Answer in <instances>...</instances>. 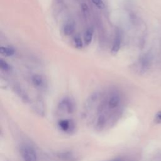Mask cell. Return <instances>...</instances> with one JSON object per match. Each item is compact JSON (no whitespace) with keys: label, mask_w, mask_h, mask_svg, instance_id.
Returning a JSON list of instances; mask_svg holds the SVG:
<instances>
[{"label":"cell","mask_w":161,"mask_h":161,"mask_svg":"<svg viewBox=\"0 0 161 161\" xmlns=\"http://www.w3.org/2000/svg\"><path fill=\"white\" fill-rule=\"evenodd\" d=\"M75 103L69 97L62 99L58 104V109L69 114L72 113L75 110Z\"/></svg>","instance_id":"cell-2"},{"label":"cell","mask_w":161,"mask_h":161,"mask_svg":"<svg viewBox=\"0 0 161 161\" xmlns=\"http://www.w3.org/2000/svg\"><path fill=\"white\" fill-rule=\"evenodd\" d=\"M59 128L64 131L67 133H70L74 129V123L70 119H62L58 123Z\"/></svg>","instance_id":"cell-5"},{"label":"cell","mask_w":161,"mask_h":161,"mask_svg":"<svg viewBox=\"0 0 161 161\" xmlns=\"http://www.w3.org/2000/svg\"><path fill=\"white\" fill-rule=\"evenodd\" d=\"M31 82L35 87L39 89H44L46 84L45 79L39 74H35L31 77Z\"/></svg>","instance_id":"cell-6"},{"label":"cell","mask_w":161,"mask_h":161,"mask_svg":"<svg viewBox=\"0 0 161 161\" xmlns=\"http://www.w3.org/2000/svg\"><path fill=\"white\" fill-rule=\"evenodd\" d=\"M92 2L99 9H102L104 7V3L102 0H92Z\"/></svg>","instance_id":"cell-15"},{"label":"cell","mask_w":161,"mask_h":161,"mask_svg":"<svg viewBox=\"0 0 161 161\" xmlns=\"http://www.w3.org/2000/svg\"><path fill=\"white\" fill-rule=\"evenodd\" d=\"M141 68L143 70H146L148 68L150 64V57L148 54L144 55L140 59V61Z\"/></svg>","instance_id":"cell-8"},{"label":"cell","mask_w":161,"mask_h":161,"mask_svg":"<svg viewBox=\"0 0 161 161\" xmlns=\"http://www.w3.org/2000/svg\"><path fill=\"white\" fill-rule=\"evenodd\" d=\"M82 9L83 11L84 12V14H86L88 12V10H89L86 4H82Z\"/></svg>","instance_id":"cell-17"},{"label":"cell","mask_w":161,"mask_h":161,"mask_svg":"<svg viewBox=\"0 0 161 161\" xmlns=\"http://www.w3.org/2000/svg\"><path fill=\"white\" fill-rule=\"evenodd\" d=\"M74 42L75 47L77 48H82V40L80 38V36H79L78 35L75 36L74 37Z\"/></svg>","instance_id":"cell-13"},{"label":"cell","mask_w":161,"mask_h":161,"mask_svg":"<svg viewBox=\"0 0 161 161\" xmlns=\"http://www.w3.org/2000/svg\"><path fill=\"white\" fill-rule=\"evenodd\" d=\"M121 37L119 36V35H117L114 40L113 43V46L111 48V52L114 53H116L118 52V50L120 48V46H121Z\"/></svg>","instance_id":"cell-9"},{"label":"cell","mask_w":161,"mask_h":161,"mask_svg":"<svg viewBox=\"0 0 161 161\" xmlns=\"http://www.w3.org/2000/svg\"><path fill=\"white\" fill-rule=\"evenodd\" d=\"M155 118H156V119H158V121H161V111H159V112H158V113L156 114Z\"/></svg>","instance_id":"cell-18"},{"label":"cell","mask_w":161,"mask_h":161,"mask_svg":"<svg viewBox=\"0 0 161 161\" xmlns=\"http://www.w3.org/2000/svg\"><path fill=\"white\" fill-rule=\"evenodd\" d=\"M106 118L105 115L104 114H100V115L98 116L97 119L96 125H95L96 130L100 131L102 129H103L106 125Z\"/></svg>","instance_id":"cell-7"},{"label":"cell","mask_w":161,"mask_h":161,"mask_svg":"<svg viewBox=\"0 0 161 161\" xmlns=\"http://www.w3.org/2000/svg\"><path fill=\"white\" fill-rule=\"evenodd\" d=\"M56 157L62 161H77L78 157L72 152L62 151L55 153Z\"/></svg>","instance_id":"cell-4"},{"label":"cell","mask_w":161,"mask_h":161,"mask_svg":"<svg viewBox=\"0 0 161 161\" xmlns=\"http://www.w3.org/2000/svg\"><path fill=\"white\" fill-rule=\"evenodd\" d=\"M0 52L2 55L7 57L12 56L14 54L15 50L11 48V47H1L0 48Z\"/></svg>","instance_id":"cell-12"},{"label":"cell","mask_w":161,"mask_h":161,"mask_svg":"<svg viewBox=\"0 0 161 161\" xmlns=\"http://www.w3.org/2000/svg\"><path fill=\"white\" fill-rule=\"evenodd\" d=\"M120 96L117 92H113L106 100V106L110 109L117 108L120 104Z\"/></svg>","instance_id":"cell-3"},{"label":"cell","mask_w":161,"mask_h":161,"mask_svg":"<svg viewBox=\"0 0 161 161\" xmlns=\"http://www.w3.org/2000/svg\"><path fill=\"white\" fill-rule=\"evenodd\" d=\"M93 36V29L92 28H90L86 30L84 34V43L86 45H88L91 43Z\"/></svg>","instance_id":"cell-11"},{"label":"cell","mask_w":161,"mask_h":161,"mask_svg":"<svg viewBox=\"0 0 161 161\" xmlns=\"http://www.w3.org/2000/svg\"><path fill=\"white\" fill-rule=\"evenodd\" d=\"M20 153L24 161H37L36 153L34 148L30 145H22L20 148Z\"/></svg>","instance_id":"cell-1"},{"label":"cell","mask_w":161,"mask_h":161,"mask_svg":"<svg viewBox=\"0 0 161 161\" xmlns=\"http://www.w3.org/2000/svg\"><path fill=\"white\" fill-rule=\"evenodd\" d=\"M108 161H128V159L127 158H126L125 157H119L114 158L111 159Z\"/></svg>","instance_id":"cell-16"},{"label":"cell","mask_w":161,"mask_h":161,"mask_svg":"<svg viewBox=\"0 0 161 161\" xmlns=\"http://www.w3.org/2000/svg\"><path fill=\"white\" fill-rule=\"evenodd\" d=\"M0 67L4 71H8L10 69L9 65L3 59L0 60Z\"/></svg>","instance_id":"cell-14"},{"label":"cell","mask_w":161,"mask_h":161,"mask_svg":"<svg viewBox=\"0 0 161 161\" xmlns=\"http://www.w3.org/2000/svg\"><path fill=\"white\" fill-rule=\"evenodd\" d=\"M74 31V25L73 23L72 22H67L64 26L63 28V31L64 33L67 35H70L72 34V33Z\"/></svg>","instance_id":"cell-10"}]
</instances>
